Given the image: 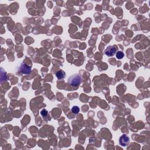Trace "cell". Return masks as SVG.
Here are the masks:
<instances>
[{
	"mask_svg": "<svg viewBox=\"0 0 150 150\" xmlns=\"http://www.w3.org/2000/svg\"><path fill=\"white\" fill-rule=\"evenodd\" d=\"M82 82V77L79 74H73L68 79V83L73 87H77L79 86Z\"/></svg>",
	"mask_w": 150,
	"mask_h": 150,
	"instance_id": "obj_1",
	"label": "cell"
},
{
	"mask_svg": "<svg viewBox=\"0 0 150 150\" xmlns=\"http://www.w3.org/2000/svg\"><path fill=\"white\" fill-rule=\"evenodd\" d=\"M18 69L19 71L24 74H30L31 73V71H32L31 66H28L24 62H22V63L20 64V65L18 68Z\"/></svg>",
	"mask_w": 150,
	"mask_h": 150,
	"instance_id": "obj_2",
	"label": "cell"
},
{
	"mask_svg": "<svg viewBox=\"0 0 150 150\" xmlns=\"http://www.w3.org/2000/svg\"><path fill=\"white\" fill-rule=\"evenodd\" d=\"M130 143V138L126 135H122L119 138V144L121 146H127Z\"/></svg>",
	"mask_w": 150,
	"mask_h": 150,
	"instance_id": "obj_3",
	"label": "cell"
},
{
	"mask_svg": "<svg viewBox=\"0 0 150 150\" xmlns=\"http://www.w3.org/2000/svg\"><path fill=\"white\" fill-rule=\"evenodd\" d=\"M116 52V49L115 47L113 46H109L105 51V54L107 56L111 57V56H114Z\"/></svg>",
	"mask_w": 150,
	"mask_h": 150,
	"instance_id": "obj_4",
	"label": "cell"
},
{
	"mask_svg": "<svg viewBox=\"0 0 150 150\" xmlns=\"http://www.w3.org/2000/svg\"><path fill=\"white\" fill-rule=\"evenodd\" d=\"M56 76L57 77V78L58 79H63L65 77L66 73L63 70H59L56 73Z\"/></svg>",
	"mask_w": 150,
	"mask_h": 150,
	"instance_id": "obj_5",
	"label": "cell"
},
{
	"mask_svg": "<svg viewBox=\"0 0 150 150\" xmlns=\"http://www.w3.org/2000/svg\"><path fill=\"white\" fill-rule=\"evenodd\" d=\"M124 56V54L121 51H118L116 53V58H117L118 59H123Z\"/></svg>",
	"mask_w": 150,
	"mask_h": 150,
	"instance_id": "obj_6",
	"label": "cell"
},
{
	"mask_svg": "<svg viewBox=\"0 0 150 150\" xmlns=\"http://www.w3.org/2000/svg\"><path fill=\"white\" fill-rule=\"evenodd\" d=\"M79 111H80V109H79V107H78V106H74L72 107V111L73 113L74 114H78L79 113Z\"/></svg>",
	"mask_w": 150,
	"mask_h": 150,
	"instance_id": "obj_7",
	"label": "cell"
},
{
	"mask_svg": "<svg viewBox=\"0 0 150 150\" xmlns=\"http://www.w3.org/2000/svg\"><path fill=\"white\" fill-rule=\"evenodd\" d=\"M48 111L46 109H43L41 110V116L45 118V117H46L48 116Z\"/></svg>",
	"mask_w": 150,
	"mask_h": 150,
	"instance_id": "obj_8",
	"label": "cell"
}]
</instances>
